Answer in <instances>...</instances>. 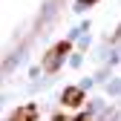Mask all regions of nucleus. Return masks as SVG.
<instances>
[{"instance_id": "nucleus-1", "label": "nucleus", "mask_w": 121, "mask_h": 121, "mask_svg": "<svg viewBox=\"0 0 121 121\" xmlns=\"http://www.w3.org/2000/svg\"><path fill=\"white\" fill-rule=\"evenodd\" d=\"M66 52H69V40H60L55 49L46 52V58H43V69H46V72H55V69L60 66V60H64Z\"/></svg>"}, {"instance_id": "nucleus-2", "label": "nucleus", "mask_w": 121, "mask_h": 121, "mask_svg": "<svg viewBox=\"0 0 121 121\" xmlns=\"http://www.w3.org/2000/svg\"><path fill=\"white\" fill-rule=\"evenodd\" d=\"M60 101H64L66 107H81V104H84V92H81V89H75V86H69V89H64Z\"/></svg>"}, {"instance_id": "nucleus-3", "label": "nucleus", "mask_w": 121, "mask_h": 121, "mask_svg": "<svg viewBox=\"0 0 121 121\" xmlns=\"http://www.w3.org/2000/svg\"><path fill=\"white\" fill-rule=\"evenodd\" d=\"M38 118V110H35V104H29V107H20V110H14L9 121H35Z\"/></svg>"}, {"instance_id": "nucleus-4", "label": "nucleus", "mask_w": 121, "mask_h": 121, "mask_svg": "<svg viewBox=\"0 0 121 121\" xmlns=\"http://www.w3.org/2000/svg\"><path fill=\"white\" fill-rule=\"evenodd\" d=\"M81 3H84V6H92V3H95V0H81Z\"/></svg>"}, {"instance_id": "nucleus-5", "label": "nucleus", "mask_w": 121, "mask_h": 121, "mask_svg": "<svg viewBox=\"0 0 121 121\" xmlns=\"http://www.w3.org/2000/svg\"><path fill=\"white\" fill-rule=\"evenodd\" d=\"M78 121H89V118H86V115H81V118H78Z\"/></svg>"}]
</instances>
